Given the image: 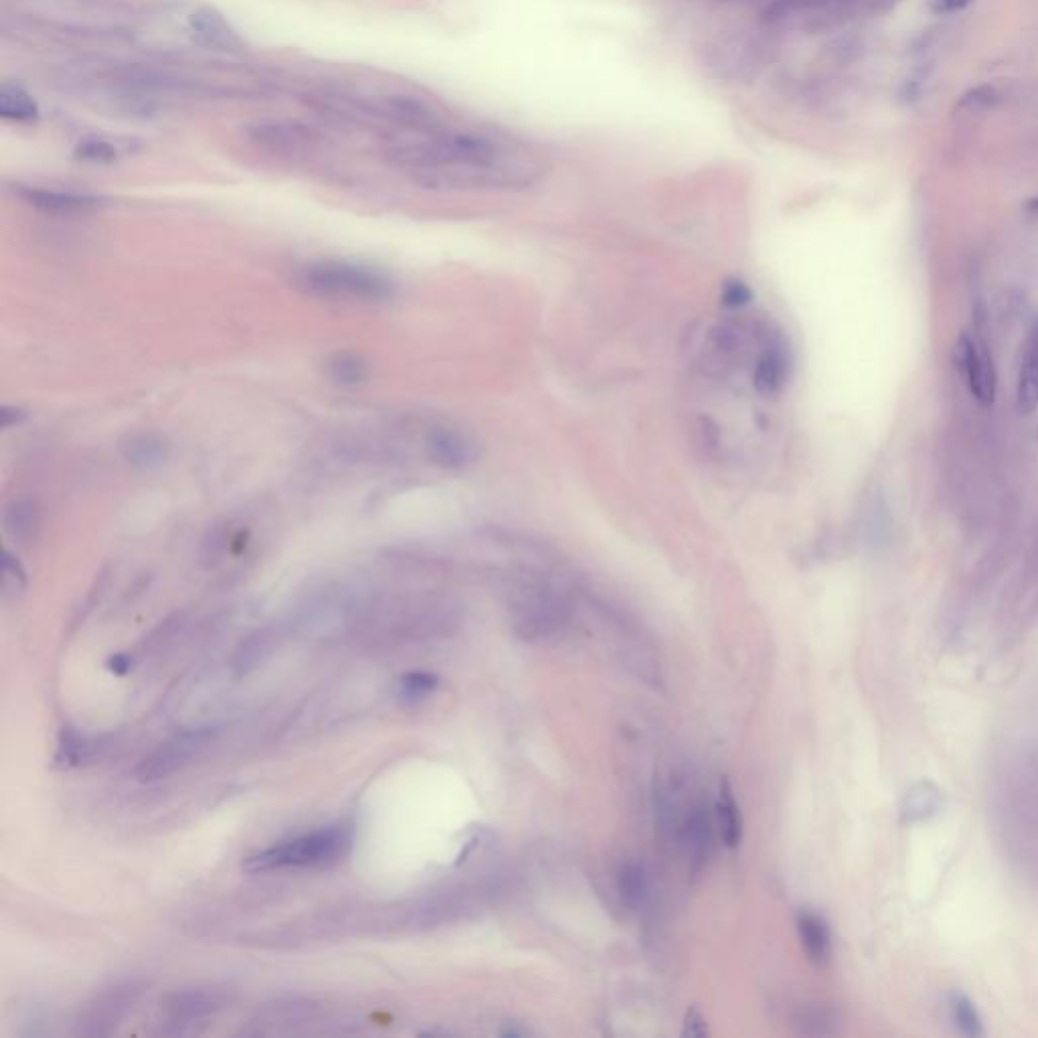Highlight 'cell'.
I'll use <instances>...</instances> for the list:
<instances>
[{
  "label": "cell",
  "instance_id": "obj_1",
  "mask_svg": "<svg viewBox=\"0 0 1038 1038\" xmlns=\"http://www.w3.org/2000/svg\"><path fill=\"white\" fill-rule=\"evenodd\" d=\"M396 159L420 183L444 189H526L546 173L532 146L499 130H420V138L398 146Z\"/></svg>",
  "mask_w": 1038,
  "mask_h": 1038
},
{
  "label": "cell",
  "instance_id": "obj_2",
  "mask_svg": "<svg viewBox=\"0 0 1038 1038\" xmlns=\"http://www.w3.org/2000/svg\"><path fill=\"white\" fill-rule=\"evenodd\" d=\"M296 288L327 301L384 303L394 299L396 284L386 274L349 262H313L294 274Z\"/></svg>",
  "mask_w": 1038,
  "mask_h": 1038
},
{
  "label": "cell",
  "instance_id": "obj_3",
  "mask_svg": "<svg viewBox=\"0 0 1038 1038\" xmlns=\"http://www.w3.org/2000/svg\"><path fill=\"white\" fill-rule=\"evenodd\" d=\"M353 844V830L337 824L266 848L244 862L248 872L288 868H323L339 862Z\"/></svg>",
  "mask_w": 1038,
  "mask_h": 1038
},
{
  "label": "cell",
  "instance_id": "obj_4",
  "mask_svg": "<svg viewBox=\"0 0 1038 1038\" xmlns=\"http://www.w3.org/2000/svg\"><path fill=\"white\" fill-rule=\"evenodd\" d=\"M369 609V599L347 584L327 586L311 595L292 613L284 627L305 639H327L351 627Z\"/></svg>",
  "mask_w": 1038,
  "mask_h": 1038
},
{
  "label": "cell",
  "instance_id": "obj_5",
  "mask_svg": "<svg viewBox=\"0 0 1038 1038\" xmlns=\"http://www.w3.org/2000/svg\"><path fill=\"white\" fill-rule=\"evenodd\" d=\"M509 615L519 637L540 641L564 629L570 619V605L554 584L528 576L511 592Z\"/></svg>",
  "mask_w": 1038,
  "mask_h": 1038
},
{
  "label": "cell",
  "instance_id": "obj_6",
  "mask_svg": "<svg viewBox=\"0 0 1038 1038\" xmlns=\"http://www.w3.org/2000/svg\"><path fill=\"white\" fill-rule=\"evenodd\" d=\"M793 372V353L787 337L771 321H759L757 347L751 363L753 388L763 398L779 396Z\"/></svg>",
  "mask_w": 1038,
  "mask_h": 1038
},
{
  "label": "cell",
  "instance_id": "obj_7",
  "mask_svg": "<svg viewBox=\"0 0 1038 1038\" xmlns=\"http://www.w3.org/2000/svg\"><path fill=\"white\" fill-rule=\"evenodd\" d=\"M215 732L211 726H199L173 734L136 765L134 777L140 783H155L175 775L211 745Z\"/></svg>",
  "mask_w": 1038,
  "mask_h": 1038
},
{
  "label": "cell",
  "instance_id": "obj_8",
  "mask_svg": "<svg viewBox=\"0 0 1038 1038\" xmlns=\"http://www.w3.org/2000/svg\"><path fill=\"white\" fill-rule=\"evenodd\" d=\"M422 451L430 465L449 473L465 471L479 459L477 440L467 430L449 422L430 424L424 430Z\"/></svg>",
  "mask_w": 1038,
  "mask_h": 1038
},
{
  "label": "cell",
  "instance_id": "obj_9",
  "mask_svg": "<svg viewBox=\"0 0 1038 1038\" xmlns=\"http://www.w3.org/2000/svg\"><path fill=\"white\" fill-rule=\"evenodd\" d=\"M957 361L963 382L974 400L984 408L992 406L998 394V374L988 345L970 333H963L957 343Z\"/></svg>",
  "mask_w": 1038,
  "mask_h": 1038
},
{
  "label": "cell",
  "instance_id": "obj_10",
  "mask_svg": "<svg viewBox=\"0 0 1038 1038\" xmlns=\"http://www.w3.org/2000/svg\"><path fill=\"white\" fill-rule=\"evenodd\" d=\"M140 994V988L134 982L116 984L104 990L94 1002L86 1008L80 1018V1032L88 1036L110 1034L112 1028L124 1018V1014L132 1008Z\"/></svg>",
  "mask_w": 1038,
  "mask_h": 1038
},
{
  "label": "cell",
  "instance_id": "obj_11",
  "mask_svg": "<svg viewBox=\"0 0 1038 1038\" xmlns=\"http://www.w3.org/2000/svg\"><path fill=\"white\" fill-rule=\"evenodd\" d=\"M19 199H23L29 207L39 209L47 215L57 217H76L100 211L106 205L102 195L92 193H76V191H59V189H43V187H25L19 185L15 189Z\"/></svg>",
  "mask_w": 1038,
  "mask_h": 1038
},
{
  "label": "cell",
  "instance_id": "obj_12",
  "mask_svg": "<svg viewBox=\"0 0 1038 1038\" xmlns=\"http://www.w3.org/2000/svg\"><path fill=\"white\" fill-rule=\"evenodd\" d=\"M189 31L197 43L215 51H240L242 39L215 9L203 7L189 17Z\"/></svg>",
  "mask_w": 1038,
  "mask_h": 1038
},
{
  "label": "cell",
  "instance_id": "obj_13",
  "mask_svg": "<svg viewBox=\"0 0 1038 1038\" xmlns=\"http://www.w3.org/2000/svg\"><path fill=\"white\" fill-rule=\"evenodd\" d=\"M120 455L134 469H159L171 459V442L157 432H134L120 442Z\"/></svg>",
  "mask_w": 1038,
  "mask_h": 1038
},
{
  "label": "cell",
  "instance_id": "obj_14",
  "mask_svg": "<svg viewBox=\"0 0 1038 1038\" xmlns=\"http://www.w3.org/2000/svg\"><path fill=\"white\" fill-rule=\"evenodd\" d=\"M110 747L106 738L84 734L76 728H61L59 740H57V751H55V763L63 769H73L88 765L104 755V751Z\"/></svg>",
  "mask_w": 1038,
  "mask_h": 1038
},
{
  "label": "cell",
  "instance_id": "obj_15",
  "mask_svg": "<svg viewBox=\"0 0 1038 1038\" xmlns=\"http://www.w3.org/2000/svg\"><path fill=\"white\" fill-rule=\"evenodd\" d=\"M1016 406L1022 414H1032L1038 408V319L1024 339L1016 380Z\"/></svg>",
  "mask_w": 1038,
  "mask_h": 1038
},
{
  "label": "cell",
  "instance_id": "obj_16",
  "mask_svg": "<svg viewBox=\"0 0 1038 1038\" xmlns=\"http://www.w3.org/2000/svg\"><path fill=\"white\" fill-rule=\"evenodd\" d=\"M797 933L801 939V947L813 966L820 970L828 968L834 955L832 931L828 921L818 913L803 911L797 917Z\"/></svg>",
  "mask_w": 1038,
  "mask_h": 1038
},
{
  "label": "cell",
  "instance_id": "obj_17",
  "mask_svg": "<svg viewBox=\"0 0 1038 1038\" xmlns=\"http://www.w3.org/2000/svg\"><path fill=\"white\" fill-rule=\"evenodd\" d=\"M221 1008L217 992L209 990H183L169 996L165 1002V1014L173 1024H191L215 1014Z\"/></svg>",
  "mask_w": 1038,
  "mask_h": 1038
},
{
  "label": "cell",
  "instance_id": "obj_18",
  "mask_svg": "<svg viewBox=\"0 0 1038 1038\" xmlns=\"http://www.w3.org/2000/svg\"><path fill=\"white\" fill-rule=\"evenodd\" d=\"M284 633L286 631L282 625H270V627L258 629L250 637H246L234 655V663H232L234 672L238 676H244V674H250L252 670H256V667L276 649V645L280 643V637Z\"/></svg>",
  "mask_w": 1038,
  "mask_h": 1038
},
{
  "label": "cell",
  "instance_id": "obj_19",
  "mask_svg": "<svg viewBox=\"0 0 1038 1038\" xmlns=\"http://www.w3.org/2000/svg\"><path fill=\"white\" fill-rule=\"evenodd\" d=\"M325 374L339 388H359L372 380V363L361 353L337 351L325 361Z\"/></svg>",
  "mask_w": 1038,
  "mask_h": 1038
},
{
  "label": "cell",
  "instance_id": "obj_20",
  "mask_svg": "<svg viewBox=\"0 0 1038 1038\" xmlns=\"http://www.w3.org/2000/svg\"><path fill=\"white\" fill-rule=\"evenodd\" d=\"M250 534L244 528H234L232 524H217L213 526L201 546V560L205 566L213 568L228 554H238L246 548Z\"/></svg>",
  "mask_w": 1038,
  "mask_h": 1038
},
{
  "label": "cell",
  "instance_id": "obj_21",
  "mask_svg": "<svg viewBox=\"0 0 1038 1038\" xmlns=\"http://www.w3.org/2000/svg\"><path fill=\"white\" fill-rule=\"evenodd\" d=\"M5 532L21 544H31L41 530V507L35 499H17L5 509Z\"/></svg>",
  "mask_w": 1038,
  "mask_h": 1038
},
{
  "label": "cell",
  "instance_id": "obj_22",
  "mask_svg": "<svg viewBox=\"0 0 1038 1038\" xmlns=\"http://www.w3.org/2000/svg\"><path fill=\"white\" fill-rule=\"evenodd\" d=\"M714 818L724 846L736 848L740 840H743V813H740V807L734 799V791L726 779L720 783V791L714 805Z\"/></svg>",
  "mask_w": 1038,
  "mask_h": 1038
},
{
  "label": "cell",
  "instance_id": "obj_23",
  "mask_svg": "<svg viewBox=\"0 0 1038 1038\" xmlns=\"http://www.w3.org/2000/svg\"><path fill=\"white\" fill-rule=\"evenodd\" d=\"M250 132L256 142L278 148V151H292V148L307 146L311 142V132H307V128H299L294 124H282V122L258 124Z\"/></svg>",
  "mask_w": 1038,
  "mask_h": 1038
},
{
  "label": "cell",
  "instance_id": "obj_24",
  "mask_svg": "<svg viewBox=\"0 0 1038 1038\" xmlns=\"http://www.w3.org/2000/svg\"><path fill=\"white\" fill-rule=\"evenodd\" d=\"M617 891L627 907L639 909L649 895V876L645 866L639 862H625L617 872Z\"/></svg>",
  "mask_w": 1038,
  "mask_h": 1038
},
{
  "label": "cell",
  "instance_id": "obj_25",
  "mask_svg": "<svg viewBox=\"0 0 1038 1038\" xmlns=\"http://www.w3.org/2000/svg\"><path fill=\"white\" fill-rule=\"evenodd\" d=\"M949 1018L957 1032L970 1038H980L986 1034L984 1020L976 1008V1004L963 994V992H951L949 994Z\"/></svg>",
  "mask_w": 1038,
  "mask_h": 1038
},
{
  "label": "cell",
  "instance_id": "obj_26",
  "mask_svg": "<svg viewBox=\"0 0 1038 1038\" xmlns=\"http://www.w3.org/2000/svg\"><path fill=\"white\" fill-rule=\"evenodd\" d=\"M0 114L15 122H33L39 118V106L21 86L3 84L0 88Z\"/></svg>",
  "mask_w": 1038,
  "mask_h": 1038
},
{
  "label": "cell",
  "instance_id": "obj_27",
  "mask_svg": "<svg viewBox=\"0 0 1038 1038\" xmlns=\"http://www.w3.org/2000/svg\"><path fill=\"white\" fill-rule=\"evenodd\" d=\"M118 155V146L106 138H86L76 146V157L86 163L112 165Z\"/></svg>",
  "mask_w": 1038,
  "mask_h": 1038
},
{
  "label": "cell",
  "instance_id": "obj_28",
  "mask_svg": "<svg viewBox=\"0 0 1038 1038\" xmlns=\"http://www.w3.org/2000/svg\"><path fill=\"white\" fill-rule=\"evenodd\" d=\"M438 686V678L426 672H410L398 682V696L404 702H418L432 694Z\"/></svg>",
  "mask_w": 1038,
  "mask_h": 1038
},
{
  "label": "cell",
  "instance_id": "obj_29",
  "mask_svg": "<svg viewBox=\"0 0 1038 1038\" xmlns=\"http://www.w3.org/2000/svg\"><path fill=\"white\" fill-rule=\"evenodd\" d=\"M27 584H29V578H27L23 564L19 562V558L13 552L5 550L3 552V595L19 597L21 592L27 590Z\"/></svg>",
  "mask_w": 1038,
  "mask_h": 1038
},
{
  "label": "cell",
  "instance_id": "obj_30",
  "mask_svg": "<svg viewBox=\"0 0 1038 1038\" xmlns=\"http://www.w3.org/2000/svg\"><path fill=\"white\" fill-rule=\"evenodd\" d=\"M799 1024L805 1034H834L838 1016L824 1006H813L801 1016Z\"/></svg>",
  "mask_w": 1038,
  "mask_h": 1038
},
{
  "label": "cell",
  "instance_id": "obj_31",
  "mask_svg": "<svg viewBox=\"0 0 1038 1038\" xmlns=\"http://www.w3.org/2000/svg\"><path fill=\"white\" fill-rule=\"evenodd\" d=\"M751 288L740 282V280H730L724 284L722 288V303L726 309H743L751 303Z\"/></svg>",
  "mask_w": 1038,
  "mask_h": 1038
},
{
  "label": "cell",
  "instance_id": "obj_32",
  "mask_svg": "<svg viewBox=\"0 0 1038 1038\" xmlns=\"http://www.w3.org/2000/svg\"><path fill=\"white\" fill-rule=\"evenodd\" d=\"M996 100H998V94L992 86H978L961 98L959 106L970 112H978V110H986V108L994 106Z\"/></svg>",
  "mask_w": 1038,
  "mask_h": 1038
},
{
  "label": "cell",
  "instance_id": "obj_33",
  "mask_svg": "<svg viewBox=\"0 0 1038 1038\" xmlns=\"http://www.w3.org/2000/svg\"><path fill=\"white\" fill-rule=\"evenodd\" d=\"M708 1032V1024H706V1018L702 1016V1012L698 1008H690L686 1012V1020H684V1036H692V1038H700Z\"/></svg>",
  "mask_w": 1038,
  "mask_h": 1038
},
{
  "label": "cell",
  "instance_id": "obj_34",
  "mask_svg": "<svg viewBox=\"0 0 1038 1038\" xmlns=\"http://www.w3.org/2000/svg\"><path fill=\"white\" fill-rule=\"evenodd\" d=\"M0 416H3V428L19 426L29 418L27 410H23L21 406H3V414Z\"/></svg>",
  "mask_w": 1038,
  "mask_h": 1038
},
{
  "label": "cell",
  "instance_id": "obj_35",
  "mask_svg": "<svg viewBox=\"0 0 1038 1038\" xmlns=\"http://www.w3.org/2000/svg\"><path fill=\"white\" fill-rule=\"evenodd\" d=\"M972 0H933V13L937 15H951L961 9H966Z\"/></svg>",
  "mask_w": 1038,
  "mask_h": 1038
},
{
  "label": "cell",
  "instance_id": "obj_36",
  "mask_svg": "<svg viewBox=\"0 0 1038 1038\" xmlns=\"http://www.w3.org/2000/svg\"><path fill=\"white\" fill-rule=\"evenodd\" d=\"M108 670L114 672L116 676H124L132 670V657L128 653H118L114 657H110L108 661Z\"/></svg>",
  "mask_w": 1038,
  "mask_h": 1038
},
{
  "label": "cell",
  "instance_id": "obj_37",
  "mask_svg": "<svg viewBox=\"0 0 1038 1038\" xmlns=\"http://www.w3.org/2000/svg\"><path fill=\"white\" fill-rule=\"evenodd\" d=\"M1028 209L1034 211V213H1038V197H1034V199L1028 201Z\"/></svg>",
  "mask_w": 1038,
  "mask_h": 1038
}]
</instances>
